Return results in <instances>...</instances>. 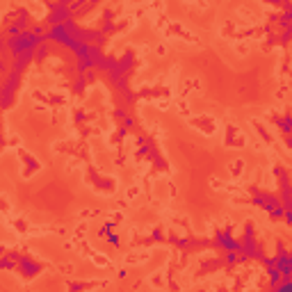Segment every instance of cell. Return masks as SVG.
I'll use <instances>...</instances> for the list:
<instances>
[{"instance_id":"cell-1","label":"cell","mask_w":292,"mask_h":292,"mask_svg":"<svg viewBox=\"0 0 292 292\" xmlns=\"http://www.w3.org/2000/svg\"><path fill=\"white\" fill-rule=\"evenodd\" d=\"M16 267L21 270V274H25V276H32V274H37V272H39V265H37V263H32L30 258H23V256H18Z\"/></svg>"},{"instance_id":"cell-2","label":"cell","mask_w":292,"mask_h":292,"mask_svg":"<svg viewBox=\"0 0 292 292\" xmlns=\"http://www.w3.org/2000/svg\"><path fill=\"white\" fill-rule=\"evenodd\" d=\"M14 263H11V260H7V258H0V270H14Z\"/></svg>"},{"instance_id":"cell-3","label":"cell","mask_w":292,"mask_h":292,"mask_svg":"<svg viewBox=\"0 0 292 292\" xmlns=\"http://www.w3.org/2000/svg\"><path fill=\"white\" fill-rule=\"evenodd\" d=\"M85 85H87V80L80 76V78L76 80V92H82V89H85Z\"/></svg>"},{"instance_id":"cell-5","label":"cell","mask_w":292,"mask_h":292,"mask_svg":"<svg viewBox=\"0 0 292 292\" xmlns=\"http://www.w3.org/2000/svg\"><path fill=\"white\" fill-rule=\"evenodd\" d=\"M0 71H9V64H7V62H0Z\"/></svg>"},{"instance_id":"cell-4","label":"cell","mask_w":292,"mask_h":292,"mask_svg":"<svg viewBox=\"0 0 292 292\" xmlns=\"http://www.w3.org/2000/svg\"><path fill=\"white\" fill-rule=\"evenodd\" d=\"M281 126H283V130H286V133H290V117H286V119L281 121Z\"/></svg>"}]
</instances>
